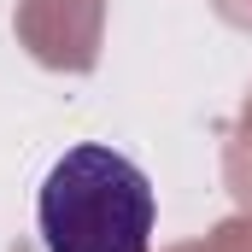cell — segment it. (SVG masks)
<instances>
[{
  "instance_id": "obj_1",
  "label": "cell",
  "mask_w": 252,
  "mask_h": 252,
  "mask_svg": "<svg viewBox=\"0 0 252 252\" xmlns=\"http://www.w3.org/2000/svg\"><path fill=\"white\" fill-rule=\"evenodd\" d=\"M153 182L112 147H70L47 170L35 229L47 252H147L153 247Z\"/></svg>"
}]
</instances>
